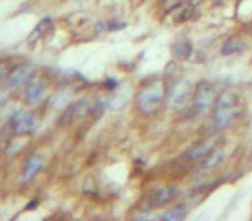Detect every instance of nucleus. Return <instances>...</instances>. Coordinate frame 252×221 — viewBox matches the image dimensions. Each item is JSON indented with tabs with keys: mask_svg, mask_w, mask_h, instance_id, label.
<instances>
[{
	"mask_svg": "<svg viewBox=\"0 0 252 221\" xmlns=\"http://www.w3.org/2000/svg\"><path fill=\"white\" fill-rule=\"evenodd\" d=\"M173 52L176 57H187L190 54V43L188 42H178L176 45L173 47Z\"/></svg>",
	"mask_w": 252,
	"mask_h": 221,
	"instance_id": "nucleus-13",
	"label": "nucleus"
},
{
	"mask_svg": "<svg viewBox=\"0 0 252 221\" xmlns=\"http://www.w3.org/2000/svg\"><path fill=\"white\" fill-rule=\"evenodd\" d=\"M73 106V110H75V119H81L85 118V116L90 114L92 109V100L90 99H79L76 100L75 104H71Z\"/></svg>",
	"mask_w": 252,
	"mask_h": 221,
	"instance_id": "nucleus-10",
	"label": "nucleus"
},
{
	"mask_svg": "<svg viewBox=\"0 0 252 221\" xmlns=\"http://www.w3.org/2000/svg\"><path fill=\"white\" fill-rule=\"evenodd\" d=\"M162 99H164V85L161 82H152L138 92L137 106L144 114H152L159 109Z\"/></svg>",
	"mask_w": 252,
	"mask_h": 221,
	"instance_id": "nucleus-2",
	"label": "nucleus"
},
{
	"mask_svg": "<svg viewBox=\"0 0 252 221\" xmlns=\"http://www.w3.org/2000/svg\"><path fill=\"white\" fill-rule=\"evenodd\" d=\"M35 76V69L31 68L29 64H19L12 69L11 73L7 75L4 82V86L7 92H14L18 88H25L26 83Z\"/></svg>",
	"mask_w": 252,
	"mask_h": 221,
	"instance_id": "nucleus-4",
	"label": "nucleus"
},
{
	"mask_svg": "<svg viewBox=\"0 0 252 221\" xmlns=\"http://www.w3.org/2000/svg\"><path fill=\"white\" fill-rule=\"evenodd\" d=\"M47 82L42 76H33L25 86V102L28 106H36L47 95Z\"/></svg>",
	"mask_w": 252,
	"mask_h": 221,
	"instance_id": "nucleus-5",
	"label": "nucleus"
},
{
	"mask_svg": "<svg viewBox=\"0 0 252 221\" xmlns=\"http://www.w3.org/2000/svg\"><path fill=\"white\" fill-rule=\"evenodd\" d=\"M223 156H225V152H221V150H213V152H211V157H209V159L202 164V169L214 168V164L220 163V161L223 159Z\"/></svg>",
	"mask_w": 252,
	"mask_h": 221,
	"instance_id": "nucleus-11",
	"label": "nucleus"
},
{
	"mask_svg": "<svg viewBox=\"0 0 252 221\" xmlns=\"http://www.w3.org/2000/svg\"><path fill=\"white\" fill-rule=\"evenodd\" d=\"M238 114V97L233 92H225L218 99L213 112V121L218 130L228 126V123Z\"/></svg>",
	"mask_w": 252,
	"mask_h": 221,
	"instance_id": "nucleus-1",
	"label": "nucleus"
},
{
	"mask_svg": "<svg viewBox=\"0 0 252 221\" xmlns=\"http://www.w3.org/2000/svg\"><path fill=\"white\" fill-rule=\"evenodd\" d=\"M50 23H52V21H50V18H45L44 21L40 23V25L36 26V29H35V31H33V35L29 36V43H33V40H35L36 36H38V38H40V36L44 35V33L47 31V26L50 25Z\"/></svg>",
	"mask_w": 252,
	"mask_h": 221,
	"instance_id": "nucleus-14",
	"label": "nucleus"
},
{
	"mask_svg": "<svg viewBox=\"0 0 252 221\" xmlns=\"http://www.w3.org/2000/svg\"><path fill=\"white\" fill-rule=\"evenodd\" d=\"M9 62L7 61H0V85L5 82V78H7L9 75Z\"/></svg>",
	"mask_w": 252,
	"mask_h": 221,
	"instance_id": "nucleus-18",
	"label": "nucleus"
},
{
	"mask_svg": "<svg viewBox=\"0 0 252 221\" xmlns=\"http://www.w3.org/2000/svg\"><path fill=\"white\" fill-rule=\"evenodd\" d=\"M73 119H75V110H73V106H69L61 114V118H59L57 123H59V126H66V125H71Z\"/></svg>",
	"mask_w": 252,
	"mask_h": 221,
	"instance_id": "nucleus-15",
	"label": "nucleus"
},
{
	"mask_svg": "<svg viewBox=\"0 0 252 221\" xmlns=\"http://www.w3.org/2000/svg\"><path fill=\"white\" fill-rule=\"evenodd\" d=\"M185 216H187V211H185L181 206H176V207H173V209L168 211L162 218H164V220L173 221V220H181V218H185Z\"/></svg>",
	"mask_w": 252,
	"mask_h": 221,
	"instance_id": "nucleus-12",
	"label": "nucleus"
},
{
	"mask_svg": "<svg viewBox=\"0 0 252 221\" xmlns=\"http://www.w3.org/2000/svg\"><path fill=\"white\" fill-rule=\"evenodd\" d=\"M187 93H188L187 85H185V88H183V86H178L176 92H175V99H173L175 106H180V104H183L185 99H187Z\"/></svg>",
	"mask_w": 252,
	"mask_h": 221,
	"instance_id": "nucleus-16",
	"label": "nucleus"
},
{
	"mask_svg": "<svg viewBox=\"0 0 252 221\" xmlns=\"http://www.w3.org/2000/svg\"><path fill=\"white\" fill-rule=\"evenodd\" d=\"M178 189L176 187H164V189H157L155 192H152L151 199H149V204L151 206H162V204L170 202L176 197Z\"/></svg>",
	"mask_w": 252,
	"mask_h": 221,
	"instance_id": "nucleus-8",
	"label": "nucleus"
},
{
	"mask_svg": "<svg viewBox=\"0 0 252 221\" xmlns=\"http://www.w3.org/2000/svg\"><path fill=\"white\" fill-rule=\"evenodd\" d=\"M238 40H230L227 45L223 47V52L225 54H231V52H237L238 49H242V43H237Z\"/></svg>",
	"mask_w": 252,
	"mask_h": 221,
	"instance_id": "nucleus-17",
	"label": "nucleus"
},
{
	"mask_svg": "<svg viewBox=\"0 0 252 221\" xmlns=\"http://www.w3.org/2000/svg\"><path fill=\"white\" fill-rule=\"evenodd\" d=\"M40 118L33 110H19L12 118V132L19 137H29L38 130Z\"/></svg>",
	"mask_w": 252,
	"mask_h": 221,
	"instance_id": "nucleus-3",
	"label": "nucleus"
},
{
	"mask_svg": "<svg viewBox=\"0 0 252 221\" xmlns=\"http://www.w3.org/2000/svg\"><path fill=\"white\" fill-rule=\"evenodd\" d=\"M218 145V140L216 138H209V140H204V142L197 143V145H194L190 150H188L187 154H185V157L190 161H199V159H204V157L211 156V152H213L214 149H216Z\"/></svg>",
	"mask_w": 252,
	"mask_h": 221,
	"instance_id": "nucleus-7",
	"label": "nucleus"
},
{
	"mask_svg": "<svg viewBox=\"0 0 252 221\" xmlns=\"http://www.w3.org/2000/svg\"><path fill=\"white\" fill-rule=\"evenodd\" d=\"M214 99V88L211 86V83L202 82L201 85L195 90V99H194V109L197 116H204L209 109Z\"/></svg>",
	"mask_w": 252,
	"mask_h": 221,
	"instance_id": "nucleus-6",
	"label": "nucleus"
},
{
	"mask_svg": "<svg viewBox=\"0 0 252 221\" xmlns=\"http://www.w3.org/2000/svg\"><path fill=\"white\" fill-rule=\"evenodd\" d=\"M42 168H44V159H42V157H38V156H31L25 164V169H23V178H25L26 182H31V180L35 178L40 171H42Z\"/></svg>",
	"mask_w": 252,
	"mask_h": 221,
	"instance_id": "nucleus-9",
	"label": "nucleus"
}]
</instances>
